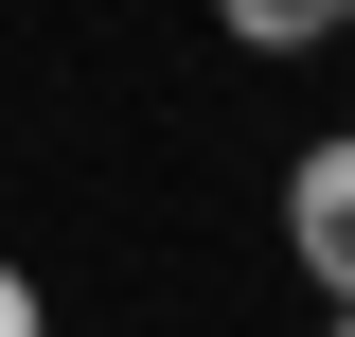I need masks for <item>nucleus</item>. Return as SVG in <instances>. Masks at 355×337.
Here are the masks:
<instances>
[{"label":"nucleus","mask_w":355,"mask_h":337,"mask_svg":"<svg viewBox=\"0 0 355 337\" xmlns=\"http://www.w3.org/2000/svg\"><path fill=\"white\" fill-rule=\"evenodd\" d=\"M338 36H355V0H338Z\"/></svg>","instance_id":"obj_5"},{"label":"nucleus","mask_w":355,"mask_h":337,"mask_svg":"<svg viewBox=\"0 0 355 337\" xmlns=\"http://www.w3.org/2000/svg\"><path fill=\"white\" fill-rule=\"evenodd\" d=\"M214 36H231V53H320L338 0H214Z\"/></svg>","instance_id":"obj_2"},{"label":"nucleus","mask_w":355,"mask_h":337,"mask_svg":"<svg viewBox=\"0 0 355 337\" xmlns=\"http://www.w3.org/2000/svg\"><path fill=\"white\" fill-rule=\"evenodd\" d=\"M320 337H355V302H320Z\"/></svg>","instance_id":"obj_4"},{"label":"nucleus","mask_w":355,"mask_h":337,"mask_svg":"<svg viewBox=\"0 0 355 337\" xmlns=\"http://www.w3.org/2000/svg\"><path fill=\"white\" fill-rule=\"evenodd\" d=\"M0 337H53V302H36V266L0 249Z\"/></svg>","instance_id":"obj_3"},{"label":"nucleus","mask_w":355,"mask_h":337,"mask_svg":"<svg viewBox=\"0 0 355 337\" xmlns=\"http://www.w3.org/2000/svg\"><path fill=\"white\" fill-rule=\"evenodd\" d=\"M284 249H302L320 302H355V125H320L302 160H284Z\"/></svg>","instance_id":"obj_1"}]
</instances>
